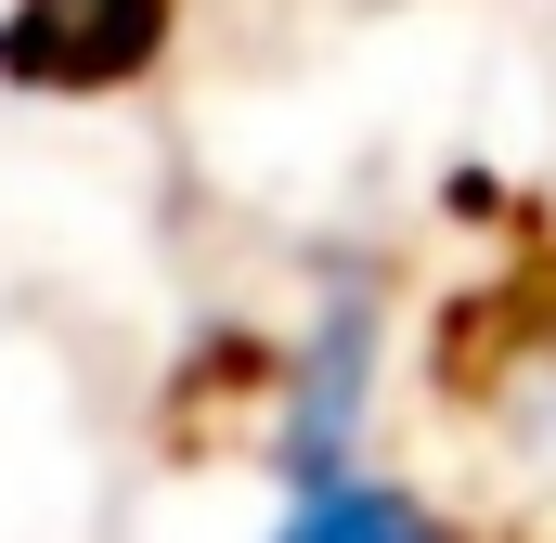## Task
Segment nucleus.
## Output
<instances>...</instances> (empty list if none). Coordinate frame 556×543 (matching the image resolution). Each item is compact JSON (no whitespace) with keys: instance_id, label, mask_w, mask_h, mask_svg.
<instances>
[{"instance_id":"obj_1","label":"nucleus","mask_w":556,"mask_h":543,"mask_svg":"<svg viewBox=\"0 0 556 543\" xmlns=\"http://www.w3.org/2000/svg\"><path fill=\"white\" fill-rule=\"evenodd\" d=\"M363 363H376V311L363 298H337L324 324H311V350H298V389H285V492H311V479H350V453H363Z\"/></svg>"},{"instance_id":"obj_2","label":"nucleus","mask_w":556,"mask_h":543,"mask_svg":"<svg viewBox=\"0 0 556 543\" xmlns=\"http://www.w3.org/2000/svg\"><path fill=\"white\" fill-rule=\"evenodd\" d=\"M155 39H168V0H26V13L0 26V78L104 91V78L155 65Z\"/></svg>"},{"instance_id":"obj_3","label":"nucleus","mask_w":556,"mask_h":543,"mask_svg":"<svg viewBox=\"0 0 556 543\" xmlns=\"http://www.w3.org/2000/svg\"><path fill=\"white\" fill-rule=\"evenodd\" d=\"M273 543H453V531L427 518L415 492H389V479H363V466H350V479H311V492L285 505Z\"/></svg>"}]
</instances>
